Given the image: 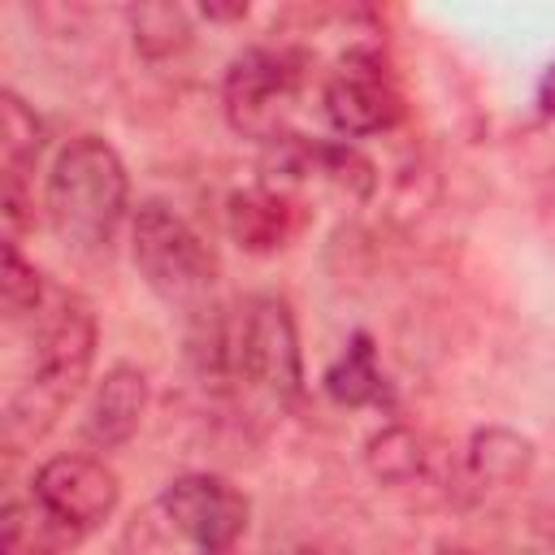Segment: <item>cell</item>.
<instances>
[{
	"instance_id": "obj_1",
	"label": "cell",
	"mask_w": 555,
	"mask_h": 555,
	"mask_svg": "<svg viewBox=\"0 0 555 555\" xmlns=\"http://www.w3.org/2000/svg\"><path fill=\"white\" fill-rule=\"evenodd\" d=\"M91 360H95V317L78 295H69L43 321L39 347H35V369L22 377V386L13 390L9 408H4L9 455H22L26 447H35L39 438L52 434L61 412L82 390Z\"/></svg>"
},
{
	"instance_id": "obj_2",
	"label": "cell",
	"mask_w": 555,
	"mask_h": 555,
	"mask_svg": "<svg viewBox=\"0 0 555 555\" xmlns=\"http://www.w3.org/2000/svg\"><path fill=\"white\" fill-rule=\"evenodd\" d=\"M126 195L130 178L113 143H104L100 134H78L52 160L43 208L61 243L95 251L108 247V238L117 234L126 217Z\"/></svg>"
},
{
	"instance_id": "obj_3",
	"label": "cell",
	"mask_w": 555,
	"mask_h": 555,
	"mask_svg": "<svg viewBox=\"0 0 555 555\" xmlns=\"http://www.w3.org/2000/svg\"><path fill=\"white\" fill-rule=\"evenodd\" d=\"M130 256L143 282L186 317L204 321L212 317V286H217V260L208 243L160 199H147L134 212L130 230Z\"/></svg>"
},
{
	"instance_id": "obj_4",
	"label": "cell",
	"mask_w": 555,
	"mask_h": 555,
	"mask_svg": "<svg viewBox=\"0 0 555 555\" xmlns=\"http://www.w3.org/2000/svg\"><path fill=\"white\" fill-rule=\"evenodd\" d=\"M221 104L230 126L243 139H256L264 147L291 139V117L299 104V56L282 48H247L230 61Z\"/></svg>"
},
{
	"instance_id": "obj_5",
	"label": "cell",
	"mask_w": 555,
	"mask_h": 555,
	"mask_svg": "<svg viewBox=\"0 0 555 555\" xmlns=\"http://www.w3.org/2000/svg\"><path fill=\"white\" fill-rule=\"evenodd\" d=\"M230 360L238 377H247L278 403H295L304 395V356H299L295 317L273 295L247 304V312L230 330Z\"/></svg>"
},
{
	"instance_id": "obj_6",
	"label": "cell",
	"mask_w": 555,
	"mask_h": 555,
	"mask_svg": "<svg viewBox=\"0 0 555 555\" xmlns=\"http://www.w3.org/2000/svg\"><path fill=\"white\" fill-rule=\"evenodd\" d=\"M325 117L338 134L364 139L403 121V91L377 48H347L325 78Z\"/></svg>"
},
{
	"instance_id": "obj_7",
	"label": "cell",
	"mask_w": 555,
	"mask_h": 555,
	"mask_svg": "<svg viewBox=\"0 0 555 555\" xmlns=\"http://www.w3.org/2000/svg\"><path fill=\"white\" fill-rule=\"evenodd\" d=\"M156 512L199 555H230L234 542L247 529V512L251 507H247V494L234 490L225 477L186 473V477H178V481H169L160 490Z\"/></svg>"
},
{
	"instance_id": "obj_8",
	"label": "cell",
	"mask_w": 555,
	"mask_h": 555,
	"mask_svg": "<svg viewBox=\"0 0 555 555\" xmlns=\"http://www.w3.org/2000/svg\"><path fill=\"white\" fill-rule=\"evenodd\" d=\"M117 494V473L95 455H52L30 481V499L69 533H87L108 520Z\"/></svg>"
},
{
	"instance_id": "obj_9",
	"label": "cell",
	"mask_w": 555,
	"mask_h": 555,
	"mask_svg": "<svg viewBox=\"0 0 555 555\" xmlns=\"http://www.w3.org/2000/svg\"><path fill=\"white\" fill-rule=\"evenodd\" d=\"M225 221H230V234H234V243L243 251L269 256L278 247H286L308 225V204L299 195L282 191V186L256 182V186L230 195Z\"/></svg>"
},
{
	"instance_id": "obj_10",
	"label": "cell",
	"mask_w": 555,
	"mask_h": 555,
	"mask_svg": "<svg viewBox=\"0 0 555 555\" xmlns=\"http://www.w3.org/2000/svg\"><path fill=\"white\" fill-rule=\"evenodd\" d=\"M143 412H147V377H143V369L113 364L104 373V382L95 386V395H91V408H87V421H82V438L95 451L126 447L139 434Z\"/></svg>"
},
{
	"instance_id": "obj_11",
	"label": "cell",
	"mask_w": 555,
	"mask_h": 555,
	"mask_svg": "<svg viewBox=\"0 0 555 555\" xmlns=\"http://www.w3.org/2000/svg\"><path fill=\"white\" fill-rule=\"evenodd\" d=\"M325 395L334 403H343V408H390L395 403L390 382L377 369L373 338L364 330H356L351 343H347V351L325 369Z\"/></svg>"
},
{
	"instance_id": "obj_12",
	"label": "cell",
	"mask_w": 555,
	"mask_h": 555,
	"mask_svg": "<svg viewBox=\"0 0 555 555\" xmlns=\"http://www.w3.org/2000/svg\"><path fill=\"white\" fill-rule=\"evenodd\" d=\"M464 464H468V477L477 486H516L533 468V442L516 429L486 425V429L473 434Z\"/></svg>"
},
{
	"instance_id": "obj_13",
	"label": "cell",
	"mask_w": 555,
	"mask_h": 555,
	"mask_svg": "<svg viewBox=\"0 0 555 555\" xmlns=\"http://www.w3.org/2000/svg\"><path fill=\"white\" fill-rule=\"evenodd\" d=\"M43 152V121L13 91L0 95V182L30 186L35 160Z\"/></svg>"
},
{
	"instance_id": "obj_14",
	"label": "cell",
	"mask_w": 555,
	"mask_h": 555,
	"mask_svg": "<svg viewBox=\"0 0 555 555\" xmlns=\"http://www.w3.org/2000/svg\"><path fill=\"white\" fill-rule=\"evenodd\" d=\"M364 460H369V473L377 481H386V486H412L429 468V442L416 429H408V425H386V429H377L369 438Z\"/></svg>"
},
{
	"instance_id": "obj_15",
	"label": "cell",
	"mask_w": 555,
	"mask_h": 555,
	"mask_svg": "<svg viewBox=\"0 0 555 555\" xmlns=\"http://www.w3.org/2000/svg\"><path fill=\"white\" fill-rule=\"evenodd\" d=\"M61 520H52L35 499L4 507V555H61L65 542H74Z\"/></svg>"
},
{
	"instance_id": "obj_16",
	"label": "cell",
	"mask_w": 555,
	"mask_h": 555,
	"mask_svg": "<svg viewBox=\"0 0 555 555\" xmlns=\"http://www.w3.org/2000/svg\"><path fill=\"white\" fill-rule=\"evenodd\" d=\"M0 308L4 321H26L43 308V278L39 269L17 251V243H4V264H0Z\"/></svg>"
},
{
	"instance_id": "obj_17",
	"label": "cell",
	"mask_w": 555,
	"mask_h": 555,
	"mask_svg": "<svg viewBox=\"0 0 555 555\" xmlns=\"http://www.w3.org/2000/svg\"><path fill=\"white\" fill-rule=\"evenodd\" d=\"M130 22H134V43L147 56H169L191 39L186 13L178 4H143L130 13Z\"/></svg>"
},
{
	"instance_id": "obj_18",
	"label": "cell",
	"mask_w": 555,
	"mask_h": 555,
	"mask_svg": "<svg viewBox=\"0 0 555 555\" xmlns=\"http://www.w3.org/2000/svg\"><path fill=\"white\" fill-rule=\"evenodd\" d=\"M538 108H542L546 117H555V61L546 65V74H542V82H538Z\"/></svg>"
},
{
	"instance_id": "obj_19",
	"label": "cell",
	"mask_w": 555,
	"mask_h": 555,
	"mask_svg": "<svg viewBox=\"0 0 555 555\" xmlns=\"http://www.w3.org/2000/svg\"><path fill=\"white\" fill-rule=\"evenodd\" d=\"M295 555H351V551H343V546H330V542H308V546H299Z\"/></svg>"
},
{
	"instance_id": "obj_20",
	"label": "cell",
	"mask_w": 555,
	"mask_h": 555,
	"mask_svg": "<svg viewBox=\"0 0 555 555\" xmlns=\"http://www.w3.org/2000/svg\"><path fill=\"white\" fill-rule=\"evenodd\" d=\"M451 555H473V551H451Z\"/></svg>"
}]
</instances>
